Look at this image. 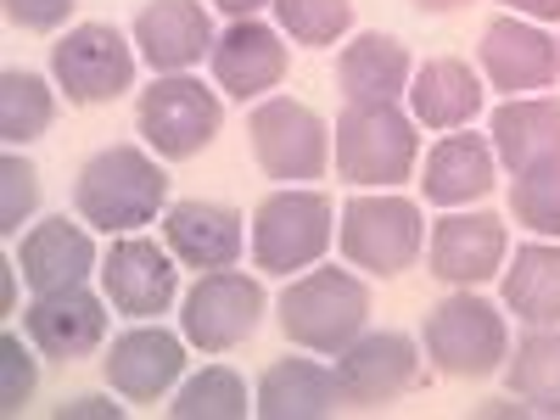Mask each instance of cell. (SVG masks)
Listing matches in <instances>:
<instances>
[{"label": "cell", "instance_id": "11", "mask_svg": "<svg viewBox=\"0 0 560 420\" xmlns=\"http://www.w3.org/2000/svg\"><path fill=\"white\" fill-rule=\"evenodd\" d=\"M477 62H482L493 90H504V96H533V90H549L560 79V45L538 23L504 12L482 28Z\"/></svg>", "mask_w": 560, "mask_h": 420}, {"label": "cell", "instance_id": "22", "mask_svg": "<svg viewBox=\"0 0 560 420\" xmlns=\"http://www.w3.org/2000/svg\"><path fill=\"white\" fill-rule=\"evenodd\" d=\"M493 152L510 174H527L538 163H560V102L549 96H510L488 118Z\"/></svg>", "mask_w": 560, "mask_h": 420}, {"label": "cell", "instance_id": "9", "mask_svg": "<svg viewBox=\"0 0 560 420\" xmlns=\"http://www.w3.org/2000/svg\"><path fill=\"white\" fill-rule=\"evenodd\" d=\"M51 79L73 107H102L135 84V51L113 23H79L51 45Z\"/></svg>", "mask_w": 560, "mask_h": 420}, {"label": "cell", "instance_id": "17", "mask_svg": "<svg viewBox=\"0 0 560 420\" xmlns=\"http://www.w3.org/2000/svg\"><path fill=\"white\" fill-rule=\"evenodd\" d=\"M135 45L147 57L152 73H185L202 57H213V18L202 12V0H152L135 18Z\"/></svg>", "mask_w": 560, "mask_h": 420}, {"label": "cell", "instance_id": "7", "mask_svg": "<svg viewBox=\"0 0 560 420\" xmlns=\"http://www.w3.org/2000/svg\"><path fill=\"white\" fill-rule=\"evenodd\" d=\"M135 124L147 135V147L168 163H185L213 147V135L224 124V107L219 96L202 84V79H185V73H158L152 90H140V107H135Z\"/></svg>", "mask_w": 560, "mask_h": 420}, {"label": "cell", "instance_id": "33", "mask_svg": "<svg viewBox=\"0 0 560 420\" xmlns=\"http://www.w3.org/2000/svg\"><path fill=\"white\" fill-rule=\"evenodd\" d=\"M34 387H39V364H34V353L23 348L18 331H0V409L18 415V409L34 398Z\"/></svg>", "mask_w": 560, "mask_h": 420}, {"label": "cell", "instance_id": "38", "mask_svg": "<svg viewBox=\"0 0 560 420\" xmlns=\"http://www.w3.org/2000/svg\"><path fill=\"white\" fill-rule=\"evenodd\" d=\"M409 7H420V12H459V7H471V0H409Z\"/></svg>", "mask_w": 560, "mask_h": 420}, {"label": "cell", "instance_id": "19", "mask_svg": "<svg viewBox=\"0 0 560 420\" xmlns=\"http://www.w3.org/2000/svg\"><path fill=\"white\" fill-rule=\"evenodd\" d=\"M163 242L168 253L185 264V269H236L242 247H247V230H242V213L224 208V202H174L163 213Z\"/></svg>", "mask_w": 560, "mask_h": 420}, {"label": "cell", "instance_id": "30", "mask_svg": "<svg viewBox=\"0 0 560 420\" xmlns=\"http://www.w3.org/2000/svg\"><path fill=\"white\" fill-rule=\"evenodd\" d=\"M510 208H516V224H527L533 236H555L560 242V163H538V168L516 174V185H510Z\"/></svg>", "mask_w": 560, "mask_h": 420}, {"label": "cell", "instance_id": "16", "mask_svg": "<svg viewBox=\"0 0 560 420\" xmlns=\"http://www.w3.org/2000/svg\"><path fill=\"white\" fill-rule=\"evenodd\" d=\"M415 376H420V353L404 331H370L337 353L342 404H387V398L409 393Z\"/></svg>", "mask_w": 560, "mask_h": 420}, {"label": "cell", "instance_id": "5", "mask_svg": "<svg viewBox=\"0 0 560 420\" xmlns=\"http://www.w3.org/2000/svg\"><path fill=\"white\" fill-rule=\"evenodd\" d=\"M415 158H420V135H415V118L393 107H348L337 118V174L359 191L370 185H404L415 174Z\"/></svg>", "mask_w": 560, "mask_h": 420}, {"label": "cell", "instance_id": "34", "mask_svg": "<svg viewBox=\"0 0 560 420\" xmlns=\"http://www.w3.org/2000/svg\"><path fill=\"white\" fill-rule=\"evenodd\" d=\"M79 7V0H7V18L28 34H51L68 23V12Z\"/></svg>", "mask_w": 560, "mask_h": 420}, {"label": "cell", "instance_id": "28", "mask_svg": "<svg viewBox=\"0 0 560 420\" xmlns=\"http://www.w3.org/2000/svg\"><path fill=\"white\" fill-rule=\"evenodd\" d=\"M51 118H57V96L39 73H28V68L0 73V140H7V147L39 140L45 129H51Z\"/></svg>", "mask_w": 560, "mask_h": 420}, {"label": "cell", "instance_id": "15", "mask_svg": "<svg viewBox=\"0 0 560 420\" xmlns=\"http://www.w3.org/2000/svg\"><path fill=\"white\" fill-rule=\"evenodd\" d=\"M107 387L129 404H158L185 370V337L163 331V325H129L124 337H113L107 359Z\"/></svg>", "mask_w": 560, "mask_h": 420}, {"label": "cell", "instance_id": "2", "mask_svg": "<svg viewBox=\"0 0 560 420\" xmlns=\"http://www.w3.org/2000/svg\"><path fill=\"white\" fill-rule=\"evenodd\" d=\"M370 319V287L348 269H308L280 292V331L308 353H342L353 337H364Z\"/></svg>", "mask_w": 560, "mask_h": 420}, {"label": "cell", "instance_id": "23", "mask_svg": "<svg viewBox=\"0 0 560 420\" xmlns=\"http://www.w3.org/2000/svg\"><path fill=\"white\" fill-rule=\"evenodd\" d=\"M493 168L499 152L493 140L482 135H443L438 147L427 152V202L432 208H465V202H482L493 191Z\"/></svg>", "mask_w": 560, "mask_h": 420}, {"label": "cell", "instance_id": "14", "mask_svg": "<svg viewBox=\"0 0 560 420\" xmlns=\"http://www.w3.org/2000/svg\"><path fill=\"white\" fill-rule=\"evenodd\" d=\"M23 337L57 364L90 359L107 342V303L84 287H62V292H39L23 308Z\"/></svg>", "mask_w": 560, "mask_h": 420}, {"label": "cell", "instance_id": "24", "mask_svg": "<svg viewBox=\"0 0 560 420\" xmlns=\"http://www.w3.org/2000/svg\"><path fill=\"white\" fill-rule=\"evenodd\" d=\"M482 113V79L459 57H432L409 79V118L427 129H465Z\"/></svg>", "mask_w": 560, "mask_h": 420}, {"label": "cell", "instance_id": "13", "mask_svg": "<svg viewBox=\"0 0 560 420\" xmlns=\"http://www.w3.org/2000/svg\"><path fill=\"white\" fill-rule=\"evenodd\" d=\"M510 230L499 213H448L432 224L427 264L443 287H482V280L504 275Z\"/></svg>", "mask_w": 560, "mask_h": 420}, {"label": "cell", "instance_id": "36", "mask_svg": "<svg viewBox=\"0 0 560 420\" xmlns=\"http://www.w3.org/2000/svg\"><path fill=\"white\" fill-rule=\"evenodd\" d=\"M516 18H533V23H560V0H504Z\"/></svg>", "mask_w": 560, "mask_h": 420}, {"label": "cell", "instance_id": "25", "mask_svg": "<svg viewBox=\"0 0 560 420\" xmlns=\"http://www.w3.org/2000/svg\"><path fill=\"white\" fill-rule=\"evenodd\" d=\"M342 404V387H337V370H325L314 359H280L264 370L258 382V415L264 420H319Z\"/></svg>", "mask_w": 560, "mask_h": 420}, {"label": "cell", "instance_id": "6", "mask_svg": "<svg viewBox=\"0 0 560 420\" xmlns=\"http://www.w3.org/2000/svg\"><path fill=\"white\" fill-rule=\"evenodd\" d=\"M337 242H342V258L353 269H370V275H404L420 247H427V224H420V202L409 197H393V191H376V197H353L342 208V224H337Z\"/></svg>", "mask_w": 560, "mask_h": 420}, {"label": "cell", "instance_id": "32", "mask_svg": "<svg viewBox=\"0 0 560 420\" xmlns=\"http://www.w3.org/2000/svg\"><path fill=\"white\" fill-rule=\"evenodd\" d=\"M39 208V174L28 158H18V147L0 158V236L18 242L23 236V219Z\"/></svg>", "mask_w": 560, "mask_h": 420}, {"label": "cell", "instance_id": "35", "mask_svg": "<svg viewBox=\"0 0 560 420\" xmlns=\"http://www.w3.org/2000/svg\"><path fill=\"white\" fill-rule=\"evenodd\" d=\"M68 415H102V420H118L124 404H107V398H73V404L57 409V420H68Z\"/></svg>", "mask_w": 560, "mask_h": 420}, {"label": "cell", "instance_id": "8", "mask_svg": "<svg viewBox=\"0 0 560 420\" xmlns=\"http://www.w3.org/2000/svg\"><path fill=\"white\" fill-rule=\"evenodd\" d=\"M247 140H253V158L269 179H319L325 168H331V129H325V118L292 96H269L253 107L247 118Z\"/></svg>", "mask_w": 560, "mask_h": 420}, {"label": "cell", "instance_id": "4", "mask_svg": "<svg viewBox=\"0 0 560 420\" xmlns=\"http://www.w3.org/2000/svg\"><path fill=\"white\" fill-rule=\"evenodd\" d=\"M420 342H427V359L443 370V376H493V370H504V359H510V325L488 298L459 287L454 298L427 308Z\"/></svg>", "mask_w": 560, "mask_h": 420}, {"label": "cell", "instance_id": "3", "mask_svg": "<svg viewBox=\"0 0 560 420\" xmlns=\"http://www.w3.org/2000/svg\"><path fill=\"white\" fill-rule=\"evenodd\" d=\"M337 236V208L325 191H303V185H280L253 213V264L264 275H292L314 269Z\"/></svg>", "mask_w": 560, "mask_h": 420}, {"label": "cell", "instance_id": "31", "mask_svg": "<svg viewBox=\"0 0 560 420\" xmlns=\"http://www.w3.org/2000/svg\"><path fill=\"white\" fill-rule=\"evenodd\" d=\"M275 18L298 45H337L353 28V0H275Z\"/></svg>", "mask_w": 560, "mask_h": 420}, {"label": "cell", "instance_id": "26", "mask_svg": "<svg viewBox=\"0 0 560 420\" xmlns=\"http://www.w3.org/2000/svg\"><path fill=\"white\" fill-rule=\"evenodd\" d=\"M504 308L522 325H533V331L560 325V247L555 242L516 247V264L504 269Z\"/></svg>", "mask_w": 560, "mask_h": 420}, {"label": "cell", "instance_id": "20", "mask_svg": "<svg viewBox=\"0 0 560 420\" xmlns=\"http://www.w3.org/2000/svg\"><path fill=\"white\" fill-rule=\"evenodd\" d=\"M18 269L34 292L84 287V275L96 269V242L84 224H68V213H51L18 242Z\"/></svg>", "mask_w": 560, "mask_h": 420}, {"label": "cell", "instance_id": "1", "mask_svg": "<svg viewBox=\"0 0 560 420\" xmlns=\"http://www.w3.org/2000/svg\"><path fill=\"white\" fill-rule=\"evenodd\" d=\"M73 208L84 224L107 230V236H129V230L152 224L168 208V174L140 147H107L79 168Z\"/></svg>", "mask_w": 560, "mask_h": 420}, {"label": "cell", "instance_id": "12", "mask_svg": "<svg viewBox=\"0 0 560 420\" xmlns=\"http://www.w3.org/2000/svg\"><path fill=\"white\" fill-rule=\"evenodd\" d=\"M179 258L174 253H163L158 242H147V236H118L113 247H107V258H102V292H107V303L118 308V314H129V319H158V314H168V303H174V292H179V269H174Z\"/></svg>", "mask_w": 560, "mask_h": 420}, {"label": "cell", "instance_id": "27", "mask_svg": "<svg viewBox=\"0 0 560 420\" xmlns=\"http://www.w3.org/2000/svg\"><path fill=\"white\" fill-rule=\"evenodd\" d=\"M504 382L527 415H560V325L533 331L516 359H504Z\"/></svg>", "mask_w": 560, "mask_h": 420}, {"label": "cell", "instance_id": "10", "mask_svg": "<svg viewBox=\"0 0 560 420\" xmlns=\"http://www.w3.org/2000/svg\"><path fill=\"white\" fill-rule=\"evenodd\" d=\"M264 319V287L242 269H208L179 308V337L202 353L242 348Z\"/></svg>", "mask_w": 560, "mask_h": 420}, {"label": "cell", "instance_id": "21", "mask_svg": "<svg viewBox=\"0 0 560 420\" xmlns=\"http://www.w3.org/2000/svg\"><path fill=\"white\" fill-rule=\"evenodd\" d=\"M409 79H415L409 51L393 34H359L337 57V84L348 107H393L398 96H409Z\"/></svg>", "mask_w": 560, "mask_h": 420}, {"label": "cell", "instance_id": "37", "mask_svg": "<svg viewBox=\"0 0 560 420\" xmlns=\"http://www.w3.org/2000/svg\"><path fill=\"white\" fill-rule=\"evenodd\" d=\"M213 7H219L230 23H236V18H258L264 7H275V0H213Z\"/></svg>", "mask_w": 560, "mask_h": 420}, {"label": "cell", "instance_id": "18", "mask_svg": "<svg viewBox=\"0 0 560 420\" xmlns=\"http://www.w3.org/2000/svg\"><path fill=\"white\" fill-rule=\"evenodd\" d=\"M213 79L224 96H236V102H258L269 96V90L287 79V45H280V34L258 18H236L219 45H213Z\"/></svg>", "mask_w": 560, "mask_h": 420}, {"label": "cell", "instance_id": "29", "mask_svg": "<svg viewBox=\"0 0 560 420\" xmlns=\"http://www.w3.org/2000/svg\"><path fill=\"white\" fill-rule=\"evenodd\" d=\"M174 420H242L247 415V387L236 370L224 364H208L202 376H191L179 387V398L168 404Z\"/></svg>", "mask_w": 560, "mask_h": 420}]
</instances>
